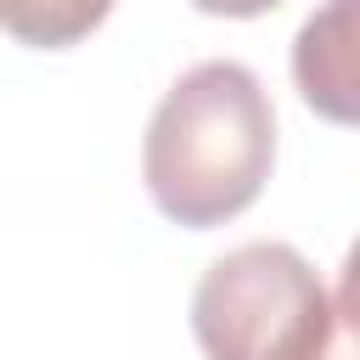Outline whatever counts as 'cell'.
Instances as JSON below:
<instances>
[{
    "instance_id": "7a4b0ae2",
    "label": "cell",
    "mask_w": 360,
    "mask_h": 360,
    "mask_svg": "<svg viewBox=\"0 0 360 360\" xmlns=\"http://www.w3.org/2000/svg\"><path fill=\"white\" fill-rule=\"evenodd\" d=\"M208 360H354V281H321L292 242H242L191 292Z\"/></svg>"
},
{
    "instance_id": "5b68a950",
    "label": "cell",
    "mask_w": 360,
    "mask_h": 360,
    "mask_svg": "<svg viewBox=\"0 0 360 360\" xmlns=\"http://www.w3.org/2000/svg\"><path fill=\"white\" fill-rule=\"evenodd\" d=\"M197 11H208V17H264V11H276L281 0H191Z\"/></svg>"
},
{
    "instance_id": "277c9868",
    "label": "cell",
    "mask_w": 360,
    "mask_h": 360,
    "mask_svg": "<svg viewBox=\"0 0 360 360\" xmlns=\"http://www.w3.org/2000/svg\"><path fill=\"white\" fill-rule=\"evenodd\" d=\"M112 0H0V28L34 51H68L107 22Z\"/></svg>"
},
{
    "instance_id": "6da1fadb",
    "label": "cell",
    "mask_w": 360,
    "mask_h": 360,
    "mask_svg": "<svg viewBox=\"0 0 360 360\" xmlns=\"http://www.w3.org/2000/svg\"><path fill=\"white\" fill-rule=\"evenodd\" d=\"M276 163V107L248 62L186 68L152 107L141 174L163 219L214 231L259 202Z\"/></svg>"
},
{
    "instance_id": "3957f363",
    "label": "cell",
    "mask_w": 360,
    "mask_h": 360,
    "mask_svg": "<svg viewBox=\"0 0 360 360\" xmlns=\"http://www.w3.org/2000/svg\"><path fill=\"white\" fill-rule=\"evenodd\" d=\"M292 79L298 96L332 118L354 124L360 112V73H354V0H326L292 39Z\"/></svg>"
}]
</instances>
